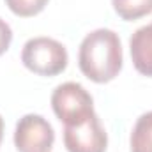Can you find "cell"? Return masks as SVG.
I'll return each mask as SVG.
<instances>
[{
    "label": "cell",
    "instance_id": "cell-1",
    "mask_svg": "<svg viewBox=\"0 0 152 152\" xmlns=\"http://www.w3.org/2000/svg\"><path fill=\"white\" fill-rule=\"evenodd\" d=\"M78 66L96 83H108L122 69V46L118 34L110 28H97L87 34L80 44Z\"/></svg>",
    "mask_w": 152,
    "mask_h": 152
},
{
    "label": "cell",
    "instance_id": "cell-2",
    "mask_svg": "<svg viewBox=\"0 0 152 152\" xmlns=\"http://www.w3.org/2000/svg\"><path fill=\"white\" fill-rule=\"evenodd\" d=\"M21 62L34 75L57 76L67 67L69 57L62 42L51 37H34L25 42Z\"/></svg>",
    "mask_w": 152,
    "mask_h": 152
},
{
    "label": "cell",
    "instance_id": "cell-3",
    "mask_svg": "<svg viewBox=\"0 0 152 152\" xmlns=\"http://www.w3.org/2000/svg\"><path fill=\"white\" fill-rule=\"evenodd\" d=\"M51 108L64 126H73L87 117H90L94 112V99L85 90L83 85L76 81H66L58 85L51 94Z\"/></svg>",
    "mask_w": 152,
    "mask_h": 152
},
{
    "label": "cell",
    "instance_id": "cell-4",
    "mask_svg": "<svg viewBox=\"0 0 152 152\" xmlns=\"http://www.w3.org/2000/svg\"><path fill=\"white\" fill-rule=\"evenodd\" d=\"M55 143L51 124L36 113L21 117L14 129V147L18 152H50Z\"/></svg>",
    "mask_w": 152,
    "mask_h": 152
},
{
    "label": "cell",
    "instance_id": "cell-5",
    "mask_svg": "<svg viewBox=\"0 0 152 152\" xmlns=\"http://www.w3.org/2000/svg\"><path fill=\"white\" fill-rule=\"evenodd\" d=\"M64 145L67 152H106L108 136L99 117L92 113L78 124L64 126Z\"/></svg>",
    "mask_w": 152,
    "mask_h": 152
},
{
    "label": "cell",
    "instance_id": "cell-6",
    "mask_svg": "<svg viewBox=\"0 0 152 152\" xmlns=\"http://www.w3.org/2000/svg\"><path fill=\"white\" fill-rule=\"evenodd\" d=\"M129 50L134 69L152 78V23L140 27L129 39Z\"/></svg>",
    "mask_w": 152,
    "mask_h": 152
},
{
    "label": "cell",
    "instance_id": "cell-7",
    "mask_svg": "<svg viewBox=\"0 0 152 152\" xmlns=\"http://www.w3.org/2000/svg\"><path fill=\"white\" fill-rule=\"evenodd\" d=\"M131 152H152V112L136 120L131 133Z\"/></svg>",
    "mask_w": 152,
    "mask_h": 152
},
{
    "label": "cell",
    "instance_id": "cell-8",
    "mask_svg": "<svg viewBox=\"0 0 152 152\" xmlns=\"http://www.w3.org/2000/svg\"><path fill=\"white\" fill-rule=\"evenodd\" d=\"M112 5L124 21H134L152 12V0H112Z\"/></svg>",
    "mask_w": 152,
    "mask_h": 152
},
{
    "label": "cell",
    "instance_id": "cell-9",
    "mask_svg": "<svg viewBox=\"0 0 152 152\" xmlns=\"http://www.w3.org/2000/svg\"><path fill=\"white\" fill-rule=\"evenodd\" d=\"M50 0H5L7 7L20 18H30L39 14Z\"/></svg>",
    "mask_w": 152,
    "mask_h": 152
},
{
    "label": "cell",
    "instance_id": "cell-10",
    "mask_svg": "<svg viewBox=\"0 0 152 152\" xmlns=\"http://www.w3.org/2000/svg\"><path fill=\"white\" fill-rule=\"evenodd\" d=\"M11 41H12V30L11 27L0 18V55H4L9 46H11Z\"/></svg>",
    "mask_w": 152,
    "mask_h": 152
},
{
    "label": "cell",
    "instance_id": "cell-11",
    "mask_svg": "<svg viewBox=\"0 0 152 152\" xmlns=\"http://www.w3.org/2000/svg\"><path fill=\"white\" fill-rule=\"evenodd\" d=\"M2 136H4V118L0 115V143H2Z\"/></svg>",
    "mask_w": 152,
    "mask_h": 152
}]
</instances>
